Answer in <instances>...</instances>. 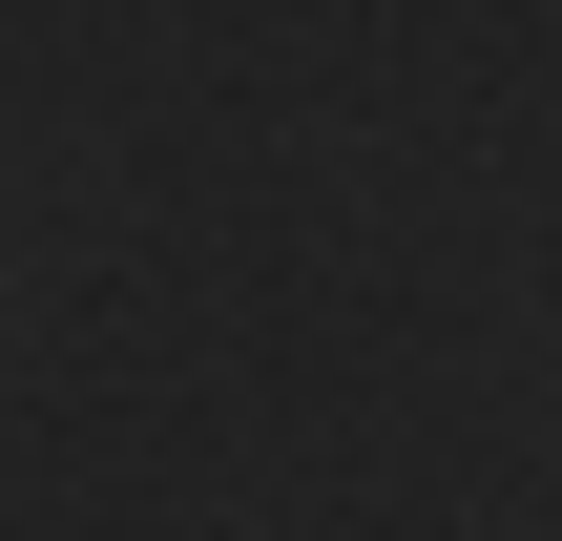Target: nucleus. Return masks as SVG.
Wrapping results in <instances>:
<instances>
[]
</instances>
